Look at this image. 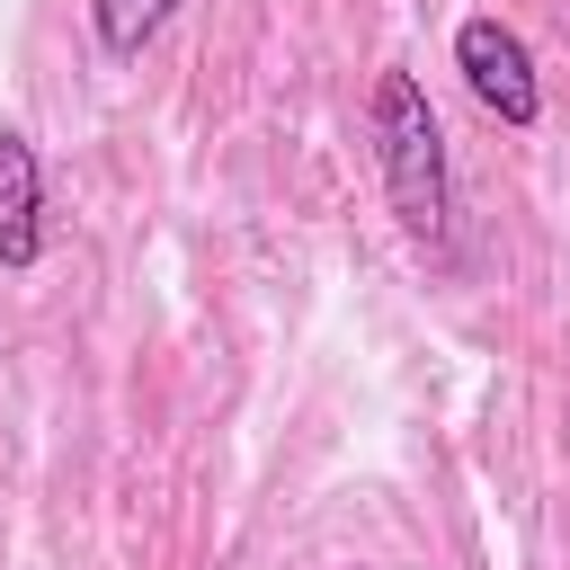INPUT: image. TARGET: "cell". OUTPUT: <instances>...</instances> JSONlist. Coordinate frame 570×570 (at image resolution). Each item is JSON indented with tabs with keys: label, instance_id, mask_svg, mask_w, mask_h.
<instances>
[{
	"label": "cell",
	"instance_id": "obj_4",
	"mask_svg": "<svg viewBox=\"0 0 570 570\" xmlns=\"http://www.w3.org/2000/svg\"><path fill=\"white\" fill-rule=\"evenodd\" d=\"M169 18H178V0H89V36L107 62H134Z\"/></svg>",
	"mask_w": 570,
	"mask_h": 570
},
{
	"label": "cell",
	"instance_id": "obj_1",
	"mask_svg": "<svg viewBox=\"0 0 570 570\" xmlns=\"http://www.w3.org/2000/svg\"><path fill=\"white\" fill-rule=\"evenodd\" d=\"M365 134H374V169H383V196L401 214V232L436 240L445 214H454V178H445V125L419 89V71H383L374 80V107H365Z\"/></svg>",
	"mask_w": 570,
	"mask_h": 570
},
{
	"label": "cell",
	"instance_id": "obj_2",
	"mask_svg": "<svg viewBox=\"0 0 570 570\" xmlns=\"http://www.w3.org/2000/svg\"><path fill=\"white\" fill-rule=\"evenodd\" d=\"M454 71H463V89H472V98H481L499 125H534V116H543L534 53H525V36H517L508 18L472 9V18L454 27Z\"/></svg>",
	"mask_w": 570,
	"mask_h": 570
},
{
	"label": "cell",
	"instance_id": "obj_3",
	"mask_svg": "<svg viewBox=\"0 0 570 570\" xmlns=\"http://www.w3.org/2000/svg\"><path fill=\"white\" fill-rule=\"evenodd\" d=\"M45 258V169H36V142L18 125H0V267H36Z\"/></svg>",
	"mask_w": 570,
	"mask_h": 570
}]
</instances>
